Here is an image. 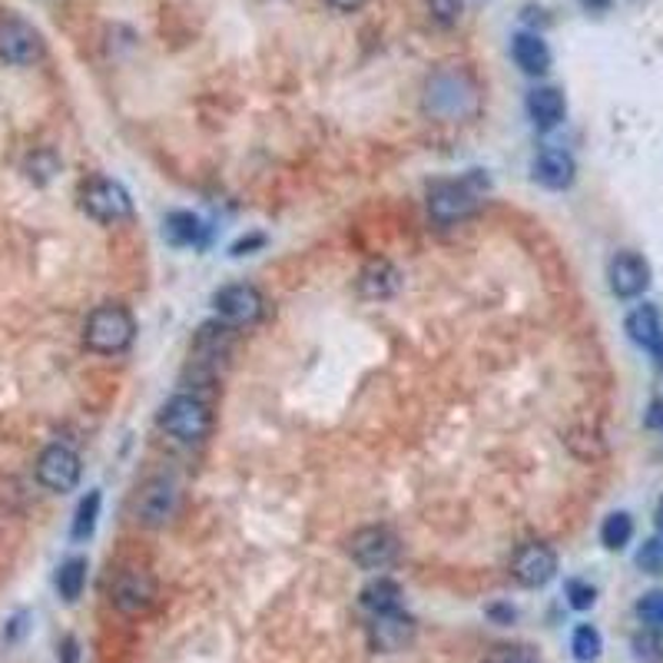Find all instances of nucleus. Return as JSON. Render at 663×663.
Masks as SVG:
<instances>
[{"label":"nucleus","mask_w":663,"mask_h":663,"mask_svg":"<svg viewBox=\"0 0 663 663\" xmlns=\"http://www.w3.org/2000/svg\"><path fill=\"white\" fill-rule=\"evenodd\" d=\"M57 656H60L63 663H80V643H77V637H63L60 647H57Z\"/></svg>","instance_id":"nucleus-33"},{"label":"nucleus","mask_w":663,"mask_h":663,"mask_svg":"<svg viewBox=\"0 0 663 663\" xmlns=\"http://www.w3.org/2000/svg\"><path fill=\"white\" fill-rule=\"evenodd\" d=\"M349 558L362 571H385L398 558V535L385 524H368L359 527L349 538Z\"/></svg>","instance_id":"nucleus-7"},{"label":"nucleus","mask_w":663,"mask_h":663,"mask_svg":"<svg viewBox=\"0 0 663 663\" xmlns=\"http://www.w3.org/2000/svg\"><path fill=\"white\" fill-rule=\"evenodd\" d=\"M160 428L183 445H196L210 435L213 412L199 395H173L160 409Z\"/></svg>","instance_id":"nucleus-3"},{"label":"nucleus","mask_w":663,"mask_h":663,"mask_svg":"<svg viewBox=\"0 0 663 663\" xmlns=\"http://www.w3.org/2000/svg\"><path fill=\"white\" fill-rule=\"evenodd\" d=\"M80 472H84V464H80V454L71 448V445H47L40 454H37V481L53 491V495H66V491H74L80 485Z\"/></svg>","instance_id":"nucleus-5"},{"label":"nucleus","mask_w":663,"mask_h":663,"mask_svg":"<svg viewBox=\"0 0 663 663\" xmlns=\"http://www.w3.org/2000/svg\"><path fill=\"white\" fill-rule=\"evenodd\" d=\"M163 239L176 249H199L210 239V226L189 210H173L163 220Z\"/></svg>","instance_id":"nucleus-17"},{"label":"nucleus","mask_w":663,"mask_h":663,"mask_svg":"<svg viewBox=\"0 0 663 663\" xmlns=\"http://www.w3.org/2000/svg\"><path fill=\"white\" fill-rule=\"evenodd\" d=\"M530 176H535V183H541L545 189L561 192V189L574 186L577 160L564 147H545V150H538L535 163H530Z\"/></svg>","instance_id":"nucleus-13"},{"label":"nucleus","mask_w":663,"mask_h":663,"mask_svg":"<svg viewBox=\"0 0 663 663\" xmlns=\"http://www.w3.org/2000/svg\"><path fill=\"white\" fill-rule=\"evenodd\" d=\"M527 116L538 129H554L567 116V100L558 87H535L527 93Z\"/></svg>","instance_id":"nucleus-18"},{"label":"nucleus","mask_w":663,"mask_h":663,"mask_svg":"<svg viewBox=\"0 0 663 663\" xmlns=\"http://www.w3.org/2000/svg\"><path fill=\"white\" fill-rule=\"evenodd\" d=\"M637 567L643 574H663V538H650L637 551Z\"/></svg>","instance_id":"nucleus-29"},{"label":"nucleus","mask_w":663,"mask_h":663,"mask_svg":"<svg viewBox=\"0 0 663 663\" xmlns=\"http://www.w3.org/2000/svg\"><path fill=\"white\" fill-rule=\"evenodd\" d=\"M660 428H663V422H660Z\"/></svg>","instance_id":"nucleus-39"},{"label":"nucleus","mask_w":663,"mask_h":663,"mask_svg":"<svg viewBox=\"0 0 663 663\" xmlns=\"http://www.w3.org/2000/svg\"><path fill=\"white\" fill-rule=\"evenodd\" d=\"M488 617L498 621V624H511V621L517 617V611H514L511 604H491V608H488Z\"/></svg>","instance_id":"nucleus-34"},{"label":"nucleus","mask_w":663,"mask_h":663,"mask_svg":"<svg viewBox=\"0 0 663 663\" xmlns=\"http://www.w3.org/2000/svg\"><path fill=\"white\" fill-rule=\"evenodd\" d=\"M650 352H653V359H656V365H660V368H663V336H660V339H656V342H653V349H650Z\"/></svg>","instance_id":"nucleus-38"},{"label":"nucleus","mask_w":663,"mask_h":663,"mask_svg":"<svg viewBox=\"0 0 663 663\" xmlns=\"http://www.w3.org/2000/svg\"><path fill=\"white\" fill-rule=\"evenodd\" d=\"M332 11H342V14H355L365 8V0H325Z\"/></svg>","instance_id":"nucleus-35"},{"label":"nucleus","mask_w":663,"mask_h":663,"mask_svg":"<svg viewBox=\"0 0 663 663\" xmlns=\"http://www.w3.org/2000/svg\"><path fill=\"white\" fill-rule=\"evenodd\" d=\"M608 283L617 299H640L650 289V262L640 252H617L608 265Z\"/></svg>","instance_id":"nucleus-11"},{"label":"nucleus","mask_w":663,"mask_h":663,"mask_svg":"<svg viewBox=\"0 0 663 663\" xmlns=\"http://www.w3.org/2000/svg\"><path fill=\"white\" fill-rule=\"evenodd\" d=\"M485 663H538L527 647H495Z\"/></svg>","instance_id":"nucleus-31"},{"label":"nucleus","mask_w":663,"mask_h":663,"mask_svg":"<svg viewBox=\"0 0 663 663\" xmlns=\"http://www.w3.org/2000/svg\"><path fill=\"white\" fill-rule=\"evenodd\" d=\"M80 207L90 220H97L103 226H113V223H123L133 216V199H129L126 186L110 176H93L84 183Z\"/></svg>","instance_id":"nucleus-4"},{"label":"nucleus","mask_w":663,"mask_h":663,"mask_svg":"<svg viewBox=\"0 0 663 663\" xmlns=\"http://www.w3.org/2000/svg\"><path fill=\"white\" fill-rule=\"evenodd\" d=\"M43 57V37L34 24L21 17L0 21V60L11 66H30Z\"/></svg>","instance_id":"nucleus-9"},{"label":"nucleus","mask_w":663,"mask_h":663,"mask_svg":"<svg viewBox=\"0 0 663 663\" xmlns=\"http://www.w3.org/2000/svg\"><path fill=\"white\" fill-rule=\"evenodd\" d=\"M634 541V517L627 511H611L601 524V545L608 551H624Z\"/></svg>","instance_id":"nucleus-22"},{"label":"nucleus","mask_w":663,"mask_h":663,"mask_svg":"<svg viewBox=\"0 0 663 663\" xmlns=\"http://www.w3.org/2000/svg\"><path fill=\"white\" fill-rule=\"evenodd\" d=\"M415 617L402 614V611H391V614H375L368 624V637L375 650L395 653V650H405L415 640Z\"/></svg>","instance_id":"nucleus-14"},{"label":"nucleus","mask_w":663,"mask_h":663,"mask_svg":"<svg viewBox=\"0 0 663 663\" xmlns=\"http://www.w3.org/2000/svg\"><path fill=\"white\" fill-rule=\"evenodd\" d=\"M27 176L37 183V186H47L50 179H57V173H60V157L53 153V150H34L30 157H27Z\"/></svg>","instance_id":"nucleus-26"},{"label":"nucleus","mask_w":663,"mask_h":663,"mask_svg":"<svg viewBox=\"0 0 663 663\" xmlns=\"http://www.w3.org/2000/svg\"><path fill=\"white\" fill-rule=\"evenodd\" d=\"M580 4H584L587 11H608L614 0H580Z\"/></svg>","instance_id":"nucleus-36"},{"label":"nucleus","mask_w":663,"mask_h":663,"mask_svg":"<svg viewBox=\"0 0 663 663\" xmlns=\"http://www.w3.org/2000/svg\"><path fill=\"white\" fill-rule=\"evenodd\" d=\"M100 504H103V495L97 488L87 491V498H80V504L74 511V527H71V538L74 541H90L93 538L97 517H100Z\"/></svg>","instance_id":"nucleus-23"},{"label":"nucleus","mask_w":663,"mask_h":663,"mask_svg":"<svg viewBox=\"0 0 663 663\" xmlns=\"http://www.w3.org/2000/svg\"><path fill=\"white\" fill-rule=\"evenodd\" d=\"M630 647H634V656L640 663H663V630L643 627V630L634 634Z\"/></svg>","instance_id":"nucleus-25"},{"label":"nucleus","mask_w":663,"mask_h":663,"mask_svg":"<svg viewBox=\"0 0 663 663\" xmlns=\"http://www.w3.org/2000/svg\"><path fill=\"white\" fill-rule=\"evenodd\" d=\"M179 504V491H176V481L170 478H153L143 485L140 498H137V521L147 524V527H160L173 517Z\"/></svg>","instance_id":"nucleus-12"},{"label":"nucleus","mask_w":663,"mask_h":663,"mask_svg":"<svg viewBox=\"0 0 663 663\" xmlns=\"http://www.w3.org/2000/svg\"><path fill=\"white\" fill-rule=\"evenodd\" d=\"M624 328H627V336H630V342H637V346H643V349H653V342L663 336V322H660V312H656V305H650V302H640V305H634L630 312H627V322H624Z\"/></svg>","instance_id":"nucleus-20"},{"label":"nucleus","mask_w":663,"mask_h":663,"mask_svg":"<svg viewBox=\"0 0 663 663\" xmlns=\"http://www.w3.org/2000/svg\"><path fill=\"white\" fill-rule=\"evenodd\" d=\"M428 4V14L441 24V27H451L461 21V0H425Z\"/></svg>","instance_id":"nucleus-30"},{"label":"nucleus","mask_w":663,"mask_h":663,"mask_svg":"<svg viewBox=\"0 0 663 663\" xmlns=\"http://www.w3.org/2000/svg\"><path fill=\"white\" fill-rule=\"evenodd\" d=\"M564 593H567V604H571L574 611H590V608L597 604V587H593L590 580L574 577V580H567Z\"/></svg>","instance_id":"nucleus-28"},{"label":"nucleus","mask_w":663,"mask_h":663,"mask_svg":"<svg viewBox=\"0 0 663 663\" xmlns=\"http://www.w3.org/2000/svg\"><path fill=\"white\" fill-rule=\"evenodd\" d=\"M355 286H359V296H362V299L381 302V299H391L398 289H402V273H398L388 259H372V262L362 265V273H359Z\"/></svg>","instance_id":"nucleus-15"},{"label":"nucleus","mask_w":663,"mask_h":663,"mask_svg":"<svg viewBox=\"0 0 663 663\" xmlns=\"http://www.w3.org/2000/svg\"><path fill=\"white\" fill-rule=\"evenodd\" d=\"M511 57L527 77H545L554 63V53L541 34H514L511 37Z\"/></svg>","instance_id":"nucleus-16"},{"label":"nucleus","mask_w":663,"mask_h":663,"mask_svg":"<svg viewBox=\"0 0 663 663\" xmlns=\"http://www.w3.org/2000/svg\"><path fill=\"white\" fill-rule=\"evenodd\" d=\"M265 246V236L262 233H252V236H242V239H236L233 242V255L239 259V255H252V249H262Z\"/></svg>","instance_id":"nucleus-32"},{"label":"nucleus","mask_w":663,"mask_h":663,"mask_svg":"<svg viewBox=\"0 0 663 663\" xmlns=\"http://www.w3.org/2000/svg\"><path fill=\"white\" fill-rule=\"evenodd\" d=\"M213 309L216 315L226 322V325H252L262 318L265 312V299L255 286L249 283H233V286H223L216 296H213Z\"/></svg>","instance_id":"nucleus-10"},{"label":"nucleus","mask_w":663,"mask_h":663,"mask_svg":"<svg viewBox=\"0 0 663 663\" xmlns=\"http://www.w3.org/2000/svg\"><path fill=\"white\" fill-rule=\"evenodd\" d=\"M110 601L120 614L126 617H140L153 608L157 601V577L143 567H123L116 577H113V587H110Z\"/></svg>","instance_id":"nucleus-6"},{"label":"nucleus","mask_w":663,"mask_h":663,"mask_svg":"<svg viewBox=\"0 0 663 663\" xmlns=\"http://www.w3.org/2000/svg\"><path fill=\"white\" fill-rule=\"evenodd\" d=\"M485 189H488V179H481L478 170L461 179H441L428 192V213L438 223H461L475 216Z\"/></svg>","instance_id":"nucleus-2"},{"label":"nucleus","mask_w":663,"mask_h":663,"mask_svg":"<svg viewBox=\"0 0 663 663\" xmlns=\"http://www.w3.org/2000/svg\"><path fill=\"white\" fill-rule=\"evenodd\" d=\"M634 611H637V617H640L643 627H656V630H663V590H650V593H643Z\"/></svg>","instance_id":"nucleus-27"},{"label":"nucleus","mask_w":663,"mask_h":663,"mask_svg":"<svg viewBox=\"0 0 663 663\" xmlns=\"http://www.w3.org/2000/svg\"><path fill=\"white\" fill-rule=\"evenodd\" d=\"M402 587H398V580H391V577H385V574H378V577H372L365 587H362V593H359V604L375 617V614H391V611H402Z\"/></svg>","instance_id":"nucleus-19"},{"label":"nucleus","mask_w":663,"mask_h":663,"mask_svg":"<svg viewBox=\"0 0 663 663\" xmlns=\"http://www.w3.org/2000/svg\"><path fill=\"white\" fill-rule=\"evenodd\" d=\"M653 524H656V535L663 538V498L656 501V511H653Z\"/></svg>","instance_id":"nucleus-37"},{"label":"nucleus","mask_w":663,"mask_h":663,"mask_svg":"<svg viewBox=\"0 0 663 663\" xmlns=\"http://www.w3.org/2000/svg\"><path fill=\"white\" fill-rule=\"evenodd\" d=\"M137 339V318L120 302L97 305L84 322V346L97 355H120Z\"/></svg>","instance_id":"nucleus-1"},{"label":"nucleus","mask_w":663,"mask_h":663,"mask_svg":"<svg viewBox=\"0 0 663 663\" xmlns=\"http://www.w3.org/2000/svg\"><path fill=\"white\" fill-rule=\"evenodd\" d=\"M511 574L527 590L548 587L558 577V551L551 545H541V541L521 545L511 558Z\"/></svg>","instance_id":"nucleus-8"},{"label":"nucleus","mask_w":663,"mask_h":663,"mask_svg":"<svg viewBox=\"0 0 663 663\" xmlns=\"http://www.w3.org/2000/svg\"><path fill=\"white\" fill-rule=\"evenodd\" d=\"M87 558H71L63 561L60 571H57V593L63 597V604H77L80 593L87 587Z\"/></svg>","instance_id":"nucleus-21"},{"label":"nucleus","mask_w":663,"mask_h":663,"mask_svg":"<svg viewBox=\"0 0 663 663\" xmlns=\"http://www.w3.org/2000/svg\"><path fill=\"white\" fill-rule=\"evenodd\" d=\"M601 650H604V637H601V630H597L593 624L574 627V634H571V653H574L577 663H593L597 656H601Z\"/></svg>","instance_id":"nucleus-24"}]
</instances>
